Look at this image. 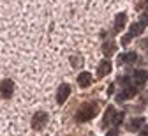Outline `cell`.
I'll return each mask as SVG.
<instances>
[{
    "label": "cell",
    "instance_id": "cb8c5ba5",
    "mask_svg": "<svg viewBox=\"0 0 148 136\" xmlns=\"http://www.w3.org/2000/svg\"><path fill=\"white\" fill-rule=\"evenodd\" d=\"M141 46H143V48H148V39H145V41H141Z\"/></svg>",
    "mask_w": 148,
    "mask_h": 136
},
{
    "label": "cell",
    "instance_id": "9c48e42d",
    "mask_svg": "<svg viewBox=\"0 0 148 136\" xmlns=\"http://www.w3.org/2000/svg\"><path fill=\"white\" fill-rule=\"evenodd\" d=\"M125 23H127V14L125 12L116 14V18H115V30L116 32H122L123 27H125Z\"/></svg>",
    "mask_w": 148,
    "mask_h": 136
},
{
    "label": "cell",
    "instance_id": "7a4b0ae2",
    "mask_svg": "<svg viewBox=\"0 0 148 136\" xmlns=\"http://www.w3.org/2000/svg\"><path fill=\"white\" fill-rule=\"evenodd\" d=\"M46 124H48V113H46V111H37V113L32 117V122H30V126H32L34 131L44 129Z\"/></svg>",
    "mask_w": 148,
    "mask_h": 136
},
{
    "label": "cell",
    "instance_id": "6da1fadb",
    "mask_svg": "<svg viewBox=\"0 0 148 136\" xmlns=\"http://www.w3.org/2000/svg\"><path fill=\"white\" fill-rule=\"evenodd\" d=\"M97 113H99V103H95V101L83 103L76 111V122H88Z\"/></svg>",
    "mask_w": 148,
    "mask_h": 136
},
{
    "label": "cell",
    "instance_id": "5bb4252c",
    "mask_svg": "<svg viewBox=\"0 0 148 136\" xmlns=\"http://www.w3.org/2000/svg\"><path fill=\"white\" fill-rule=\"evenodd\" d=\"M123 117H125V113H123V111H118V113L115 115V119H113V124H115V126H120V124L123 122Z\"/></svg>",
    "mask_w": 148,
    "mask_h": 136
},
{
    "label": "cell",
    "instance_id": "7402d4cb",
    "mask_svg": "<svg viewBox=\"0 0 148 136\" xmlns=\"http://www.w3.org/2000/svg\"><path fill=\"white\" fill-rule=\"evenodd\" d=\"M131 39H132V37L129 35V34H127V35H123V37H122V44H127L129 41H131Z\"/></svg>",
    "mask_w": 148,
    "mask_h": 136
},
{
    "label": "cell",
    "instance_id": "30bf717a",
    "mask_svg": "<svg viewBox=\"0 0 148 136\" xmlns=\"http://www.w3.org/2000/svg\"><path fill=\"white\" fill-rule=\"evenodd\" d=\"M115 115H116V111H115V106H108V108H106V113H104V120H102V126H108L109 122H113Z\"/></svg>",
    "mask_w": 148,
    "mask_h": 136
},
{
    "label": "cell",
    "instance_id": "ffe728a7",
    "mask_svg": "<svg viewBox=\"0 0 148 136\" xmlns=\"http://www.w3.org/2000/svg\"><path fill=\"white\" fill-rule=\"evenodd\" d=\"M139 134H141V136H148V126H143L141 131H139Z\"/></svg>",
    "mask_w": 148,
    "mask_h": 136
},
{
    "label": "cell",
    "instance_id": "5b68a950",
    "mask_svg": "<svg viewBox=\"0 0 148 136\" xmlns=\"http://www.w3.org/2000/svg\"><path fill=\"white\" fill-rule=\"evenodd\" d=\"M138 90H139L138 87H127L122 94L116 95V101L120 103V101H125V99H131V97H134V95L138 94Z\"/></svg>",
    "mask_w": 148,
    "mask_h": 136
},
{
    "label": "cell",
    "instance_id": "ac0fdd59",
    "mask_svg": "<svg viewBox=\"0 0 148 136\" xmlns=\"http://www.w3.org/2000/svg\"><path fill=\"white\" fill-rule=\"evenodd\" d=\"M125 62H127V53L118 55V64H125Z\"/></svg>",
    "mask_w": 148,
    "mask_h": 136
},
{
    "label": "cell",
    "instance_id": "8992f818",
    "mask_svg": "<svg viewBox=\"0 0 148 136\" xmlns=\"http://www.w3.org/2000/svg\"><path fill=\"white\" fill-rule=\"evenodd\" d=\"M78 85H79L81 88H86V87L92 85V74H90L88 71H83V72L78 76Z\"/></svg>",
    "mask_w": 148,
    "mask_h": 136
},
{
    "label": "cell",
    "instance_id": "4fadbf2b",
    "mask_svg": "<svg viewBox=\"0 0 148 136\" xmlns=\"http://www.w3.org/2000/svg\"><path fill=\"white\" fill-rule=\"evenodd\" d=\"M143 124H145V119H143V117H138V119H134V120L131 122L129 129H131V131H136V129H139Z\"/></svg>",
    "mask_w": 148,
    "mask_h": 136
},
{
    "label": "cell",
    "instance_id": "9a60e30c",
    "mask_svg": "<svg viewBox=\"0 0 148 136\" xmlns=\"http://www.w3.org/2000/svg\"><path fill=\"white\" fill-rule=\"evenodd\" d=\"M79 62L83 64V58H79V57H72V62H71V64H72L74 67H78V66H79Z\"/></svg>",
    "mask_w": 148,
    "mask_h": 136
},
{
    "label": "cell",
    "instance_id": "8fae6325",
    "mask_svg": "<svg viewBox=\"0 0 148 136\" xmlns=\"http://www.w3.org/2000/svg\"><path fill=\"white\" fill-rule=\"evenodd\" d=\"M115 50H116V44L113 43V41H106L104 44H102V53L106 55V57H111L115 53Z\"/></svg>",
    "mask_w": 148,
    "mask_h": 136
},
{
    "label": "cell",
    "instance_id": "3957f363",
    "mask_svg": "<svg viewBox=\"0 0 148 136\" xmlns=\"http://www.w3.org/2000/svg\"><path fill=\"white\" fill-rule=\"evenodd\" d=\"M12 94H14V81L11 78H5V80H2V83H0V95H2L4 99H11Z\"/></svg>",
    "mask_w": 148,
    "mask_h": 136
},
{
    "label": "cell",
    "instance_id": "44dd1931",
    "mask_svg": "<svg viewBox=\"0 0 148 136\" xmlns=\"http://www.w3.org/2000/svg\"><path fill=\"white\" fill-rule=\"evenodd\" d=\"M108 136H118V129H116V127H113V129H109Z\"/></svg>",
    "mask_w": 148,
    "mask_h": 136
},
{
    "label": "cell",
    "instance_id": "277c9868",
    "mask_svg": "<svg viewBox=\"0 0 148 136\" xmlns=\"http://www.w3.org/2000/svg\"><path fill=\"white\" fill-rule=\"evenodd\" d=\"M69 95H71V85L69 83H62L58 87V92H57V103L58 104H64L67 101Z\"/></svg>",
    "mask_w": 148,
    "mask_h": 136
},
{
    "label": "cell",
    "instance_id": "7c38bea8",
    "mask_svg": "<svg viewBox=\"0 0 148 136\" xmlns=\"http://www.w3.org/2000/svg\"><path fill=\"white\" fill-rule=\"evenodd\" d=\"M143 28H145V27H143L141 23H132V25H131V30H129V35H131V37H138V35L143 32Z\"/></svg>",
    "mask_w": 148,
    "mask_h": 136
},
{
    "label": "cell",
    "instance_id": "d4e9b609",
    "mask_svg": "<svg viewBox=\"0 0 148 136\" xmlns=\"http://www.w3.org/2000/svg\"><path fill=\"white\" fill-rule=\"evenodd\" d=\"M145 9H146V14H148V2H145Z\"/></svg>",
    "mask_w": 148,
    "mask_h": 136
},
{
    "label": "cell",
    "instance_id": "e0dca14e",
    "mask_svg": "<svg viewBox=\"0 0 148 136\" xmlns=\"http://www.w3.org/2000/svg\"><path fill=\"white\" fill-rule=\"evenodd\" d=\"M139 23H141L143 27H148V14H143V16H141V19H139Z\"/></svg>",
    "mask_w": 148,
    "mask_h": 136
},
{
    "label": "cell",
    "instance_id": "603a6c76",
    "mask_svg": "<svg viewBox=\"0 0 148 136\" xmlns=\"http://www.w3.org/2000/svg\"><path fill=\"white\" fill-rule=\"evenodd\" d=\"M113 88H115L113 85H109V87H108V95H111V94H113Z\"/></svg>",
    "mask_w": 148,
    "mask_h": 136
},
{
    "label": "cell",
    "instance_id": "ba28073f",
    "mask_svg": "<svg viewBox=\"0 0 148 136\" xmlns=\"http://www.w3.org/2000/svg\"><path fill=\"white\" fill-rule=\"evenodd\" d=\"M132 78H134L136 87H143V85H145V81L148 80V72L139 69V71H136V72H134V76H132Z\"/></svg>",
    "mask_w": 148,
    "mask_h": 136
},
{
    "label": "cell",
    "instance_id": "2e32d148",
    "mask_svg": "<svg viewBox=\"0 0 148 136\" xmlns=\"http://www.w3.org/2000/svg\"><path fill=\"white\" fill-rule=\"evenodd\" d=\"M136 60H138L136 53H127V62H136Z\"/></svg>",
    "mask_w": 148,
    "mask_h": 136
},
{
    "label": "cell",
    "instance_id": "d6986e66",
    "mask_svg": "<svg viewBox=\"0 0 148 136\" xmlns=\"http://www.w3.org/2000/svg\"><path fill=\"white\" fill-rule=\"evenodd\" d=\"M129 81H131V78H129V76L120 78V83H122V85H129Z\"/></svg>",
    "mask_w": 148,
    "mask_h": 136
},
{
    "label": "cell",
    "instance_id": "52a82bcc",
    "mask_svg": "<svg viewBox=\"0 0 148 136\" xmlns=\"http://www.w3.org/2000/svg\"><path fill=\"white\" fill-rule=\"evenodd\" d=\"M111 69H113V66H111V62H109V60H101V64L97 66V74L102 78V76L109 74V72H111Z\"/></svg>",
    "mask_w": 148,
    "mask_h": 136
}]
</instances>
